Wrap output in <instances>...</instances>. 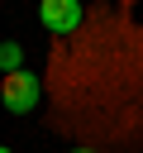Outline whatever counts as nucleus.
Returning <instances> with one entry per match:
<instances>
[{"mask_svg": "<svg viewBox=\"0 0 143 153\" xmlns=\"http://www.w3.org/2000/svg\"><path fill=\"white\" fill-rule=\"evenodd\" d=\"M38 100H43V81H38L29 67H19V72L0 76V105H5L10 115H33V110H38Z\"/></svg>", "mask_w": 143, "mask_h": 153, "instance_id": "nucleus-1", "label": "nucleus"}, {"mask_svg": "<svg viewBox=\"0 0 143 153\" xmlns=\"http://www.w3.org/2000/svg\"><path fill=\"white\" fill-rule=\"evenodd\" d=\"M38 19H43V29H48V33L67 38V33H76V29H81L86 5H81V0H43V5H38Z\"/></svg>", "mask_w": 143, "mask_h": 153, "instance_id": "nucleus-2", "label": "nucleus"}, {"mask_svg": "<svg viewBox=\"0 0 143 153\" xmlns=\"http://www.w3.org/2000/svg\"><path fill=\"white\" fill-rule=\"evenodd\" d=\"M0 153H10V148H5V143H0Z\"/></svg>", "mask_w": 143, "mask_h": 153, "instance_id": "nucleus-5", "label": "nucleus"}, {"mask_svg": "<svg viewBox=\"0 0 143 153\" xmlns=\"http://www.w3.org/2000/svg\"><path fill=\"white\" fill-rule=\"evenodd\" d=\"M19 67H24V43H14V38L0 43V72L10 76V72H19Z\"/></svg>", "mask_w": 143, "mask_h": 153, "instance_id": "nucleus-3", "label": "nucleus"}, {"mask_svg": "<svg viewBox=\"0 0 143 153\" xmlns=\"http://www.w3.org/2000/svg\"><path fill=\"white\" fill-rule=\"evenodd\" d=\"M72 153H95V148H72Z\"/></svg>", "mask_w": 143, "mask_h": 153, "instance_id": "nucleus-4", "label": "nucleus"}]
</instances>
